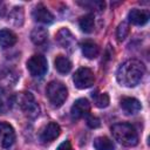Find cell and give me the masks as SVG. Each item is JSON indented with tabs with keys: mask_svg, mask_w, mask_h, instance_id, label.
<instances>
[{
	"mask_svg": "<svg viewBox=\"0 0 150 150\" xmlns=\"http://www.w3.org/2000/svg\"><path fill=\"white\" fill-rule=\"evenodd\" d=\"M5 12H6V9H5L4 4H0V16H4L5 15Z\"/></svg>",
	"mask_w": 150,
	"mask_h": 150,
	"instance_id": "obj_25",
	"label": "cell"
},
{
	"mask_svg": "<svg viewBox=\"0 0 150 150\" xmlns=\"http://www.w3.org/2000/svg\"><path fill=\"white\" fill-rule=\"evenodd\" d=\"M56 40L64 48L70 47L74 43V36L71 35V33L67 28H62L59 30V33L56 34Z\"/></svg>",
	"mask_w": 150,
	"mask_h": 150,
	"instance_id": "obj_16",
	"label": "cell"
},
{
	"mask_svg": "<svg viewBox=\"0 0 150 150\" xmlns=\"http://www.w3.org/2000/svg\"><path fill=\"white\" fill-rule=\"evenodd\" d=\"M61 134V128L57 123L55 122H50L48 123L41 131L40 134V139L43 143H50L54 139H56Z\"/></svg>",
	"mask_w": 150,
	"mask_h": 150,
	"instance_id": "obj_9",
	"label": "cell"
},
{
	"mask_svg": "<svg viewBox=\"0 0 150 150\" xmlns=\"http://www.w3.org/2000/svg\"><path fill=\"white\" fill-rule=\"evenodd\" d=\"M90 111V103L87 98H79L74 102L70 109V116L73 120H80L87 116Z\"/></svg>",
	"mask_w": 150,
	"mask_h": 150,
	"instance_id": "obj_8",
	"label": "cell"
},
{
	"mask_svg": "<svg viewBox=\"0 0 150 150\" xmlns=\"http://www.w3.org/2000/svg\"><path fill=\"white\" fill-rule=\"evenodd\" d=\"M77 5H80L83 8L90 9V11H103L105 7V2L102 0H84V1H77Z\"/></svg>",
	"mask_w": 150,
	"mask_h": 150,
	"instance_id": "obj_20",
	"label": "cell"
},
{
	"mask_svg": "<svg viewBox=\"0 0 150 150\" xmlns=\"http://www.w3.org/2000/svg\"><path fill=\"white\" fill-rule=\"evenodd\" d=\"M81 49L83 55L87 59H95L96 56H98V53H100L98 46L93 41H84L81 45Z\"/></svg>",
	"mask_w": 150,
	"mask_h": 150,
	"instance_id": "obj_14",
	"label": "cell"
},
{
	"mask_svg": "<svg viewBox=\"0 0 150 150\" xmlns=\"http://www.w3.org/2000/svg\"><path fill=\"white\" fill-rule=\"evenodd\" d=\"M0 104H1V105H2V103H1V101H0ZM0 109H1V107H0Z\"/></svg>",
	"mask_w": 150,
	"mask_h": 150,
	"instance_id": "obj_26",
	"label": "cell"
},
{
	"mask_svg": "<svg viewBox=\"0 0 150 150\" xmlns=\"http://www.w3.org/2000/svg\"><path fill=\"white\" fill-rule=\"evenodd\" d=\"M120 105L122 110L128 115H135L142 109L141 102L135 97H123L120 102Z\"/></svg>",
	"mask_w": 150,
	"mask_h": 150,
	"instance_id": "obj_11",
	"label": "cell"
},
{
	"mask_svg": "<svg viewBox=\"0 0 150 150\" xmlns=\"http://www.w3.org/2000/svg\"><path fill=\"white\" fill-rule=\"evenodd\" d=\"M16 35L9 29H0V46L4 48L12 47L16 43Z\"/></svg>",
	"mask_w": 150,
	"mask_h": 150,
	"instance_id": "obj_13",
	"label": "cell"
},
{
	"mask_svg": "<svg viewBox=\"0 0 150 150\" xmlns=\"http://www.w3.org/2000/svg\"><path fill=\"white\" fill-rule=\"evenodd\" d=\"M32 16L35 21L41 22V23H46V25H49L54 21V16L50 13V11L47 7H45L42 4L35 6V8L32 12Z\"/></svg>",
	"mask_w": 150,
	"mask_h": 150,
	"instance_id": "obj_10",
	"label": "cell"
},
{
	"mask_svg": "<svg viewBox=\"0 0 150 150\" xmlns=\"http://www.w3.org/2000/svg\"><path fill=\"white\" fill-rule=\"evenodd\" d=\"M56 150H73V148H71V144H70L69 141H63V142L57 146Z\"/></svg>",
	"mask_w": 150,
	"mask_h": 150,
	"instance_id": "obj_24",
	"label": "cell"
},
{
	"mask_svg": "<svg viewBox=\"0 0 150 150\" xmlns=\"http://www.w3.org/2000/svg\"><path fill=\"white\" fill-rule=\"evenodd\" d=\"M87 124H88L89 128L95 129V128H98V127L101 125V122H100V120H98L97 117H95V116H89V117L87 118Z\"/></svg>",
	"mask_w": 150,
	"mask_h": 150,
	"instance_id": "obj_23",
	"label": "cell"
},
{
	"mask_svg": "<svg viewBox=\"0 0 150 150\" xmlns=\"http://www.w3.org/2000/svg\"><path fill=\"white\" fill-rule=\"evenodd\" d=\"M18 103H19V107L21 108V110L25 112L26 116H28L30 118H35L36 116H39L40 107H39L38 102L35 101L34 96L30 93L23 91V93L19 94Z\"/></svg>",
	"mask_w": 150,
	"mask_h": 150,
	"instance_id": "obj_4",
	"label": "cell"
},
{
	"mask_svg": "<svg viewBox=\"0 0 150 150\" xmlns=\"http://www.w3.org/2000/svg\"><path fill=\"white\" fill-rule=\"evenodd\" d=\"M129 23L128 22H121L117 27V30H116V38H117V41L118 42H122L129 34Z\"/></svg>",
	"mask_w": 150,
	"mask_h": 150,
	"instance_id": "obj_22",
	"label": "cell"
},
{
	"mask_svg": "<svg viewBox=\"0 0 150 150\" xmlns=\"http://www.w3.org/2000/svg\"><path fill=\"white\" fill-rule=\"evenodd\" d=\"M27 69L30 73L32 76L34 77H39L46 74L47 69H48V64H47V60L43 55H33L28 61H27Z\"/></svg>",
	"mask_w": 150,
	"mask_h": 150,
	"instance_id": "obj_6",
	"label": "cell"
},
{
	"mask_svg": "<svg viewBox=\"0 0 150 150\" xmlns=\"http://www.w3.org/2000/svg\"><path fill=\"white\" fill-rule=\"evenodd\" d=\"M128 20L130 23L135 25V26H143L148 22L149 20V15L146 12L142 11V9H137V8H132L129 13H128Z\"/></svg>",
	"mask_w": 150,
	"mask_h": 150,
	"instance_id": "obj_12",
	"label": "cell"
},
{
	"mask_svg": "<svg viewBox=\"0 0 150 150\" xmlns=\"http://www.w3.org/2000/svg\"><path fill=\"white\" fill-rule=\"evenodd\" d=\"M79 26H80V28H81L82 32H84V33H91L94 30V27H95L94 15L93 14H87V15L82 16L79 20Z\"/></svg>",
	"mask_w": 150,
	"mask_h": 150,
	"instance_id": "obj_18",
	"label": "cell"
},
{
	"mask_svg": "<svg viewBox=\"0 0 150 150\" xmlns=\"http://www.w3.org/2000/svg\"><path fill=\"white\" fill-rule=\"evenodd\" d=\"M46 95L50 102V104L55 108L61 107L68 97V90L62 82L52 81L46 89Z\"/></svg>",
	"mask_w": 150,
	"mask_h": 150,
	"instance_id": "obj_3",
	"label": "cell"
},
{
	"mask_svg": "<svg viewBox=\"0 0 150 150\" xmlns=\"http://www.w3.org/2000/svg\"><path fill=\"white\" fill-rule=\"evenodd\" d=\"M15 141V131L13 127L6 122H0V144L2 148L8 149Z\"/></svg>",
	"mask_w": 150,
	"mask_h": 150,
	"instance_id": "obj_7",
	"label": "cell"
},
{
	"mask_svg": "<svg viewBox=\"0 0 150 150\" xmlns=\"http://www.w3.org/2000/svg\"><path fill=\"white\" fill-rule=\"evenodd\" d=\"M48 39V32L43 27H36L30 33V40L35 45H43Z\"/></svg>",
	"mask_w": 150,
	"mask_h": 150,
	"instance_id": "obj_15",
	"label": "cell"
},
{
	"mask_svg": "<svg viewBox=\"0 0 150 150\" xmlns=\"http://www.w3.org/2000/svg\"><path fill=\"white\" fill-rule=\"evenodd\" d=\"M73 81L76 88L87 89L94 84L95 76H94V73L89 68H80L73 75Z\"/></svg>",
	"mask_w": 150,
	"mask_h": 150,
	"instance_id": "obj_5",
	"label": "cell"
},
{
	"mask_svg": "<svg viewBox=\"0 0 150 150\" xmlns=\"http://www.w3.org/2000/svg\"><path fill=\"white\" fill-rule=\"evenodd\" d=\"M144 73H145L144 64L136 59H130L120 66L116 77L121 86L130 88V87H135L142 80Z\"/></svg>",
	"mask_w": 150,
	"mask_h": 150,
	"instance_id": "obj_1",
	"label": "cell"
},
{
	"mask_svg": "<svg viewBox=\"0 0 150 150\" xmlns=\"http://www.w3.org/2000/svg\"><path fill=\"white\" fill-rule=\"evenodd\" d=\"M94 148L96 150H114L115 145L110 138L105 136H101L94 139Z\"/></svg>",
	"mask_w": 150,
	"mask_h": 150,
	"instance_id": "obj_19",
	"label": "cell"
},
{
	"mask_svg": "<svg viewBox=\"0 0 150 150\" xmlns=\"http://www.w3.org/2000/svg\"><path fill=\"white\" fill-rule=\"evenodd\" d=\"M114 138L124 146H135L138 143L136 129L129 123H116L111 127Z\"/></svg>",
	"mask_w": 150,
	"mask_h": 150,
	"instance_id": "obj_2",
	"label": "cell"
},
{
	"mask_svg": "<svg viewBox=\"0 0 150 150\" xmlns=\"http://www.w3.org/2000/svg\"><path fill=\"white\" fill-rule=\"evenodd\" d=\"M54 64H55V69L59 73H61V74H67L71 69V62H70V60L68 57L63 56V55L56 56V59L54 61Z\"/></svg>",
	"mask_w": 150,
	"mask_h": 150,
	"instance_id": "obj_17",
	"label": "cell"
},
{
	"mask_svg": "<svg viewBox=\"0 0 150 150\" xmlns=\"http://www.w3.org/2000/svg\"><path fill=\"white\" fill-rule=\"evenodd\" d=\"M93 97H94V101H95V104L96 107L98 108H107L110 103V98H109V95L105 94V93H102V94H93Z\"/></svg>",
	"mask_w": 150,
	"mask_h": 150,
	"instance_id": "obj_21",
	"label": "cell"
}]
</instances>
